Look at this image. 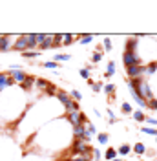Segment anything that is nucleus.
<instances>
[{"mask_svg":"<svg viewBox=\"0 0 157 161\" xmlns=\"http://www.w3.org/2000/svg\"><path fill=\"white\" fill-rule=\"evenodd\" d=\"M57 97H59V101L64 104L66 114H68V112H77V110H78V103L71 99V97H69V95H68L64 90H59V92H57Z\"/></svg>","mask_w":157,"mask_h":161,"instance_id":"nucleus-1","label":"nucleus"},{"mask_svg":"<svg viewBox=\"0 0 157 161\" xmlns=\"http://www.w3.org/2000/svg\"><path fill=\"white\" fill-rule=\"evenodd\" d=\"M71 152H73V154H84V156H91V147H89L86 141L75 139L73 147H71Z\"/></svg>","mask_w":157,"mask_h":161,"instance_id":"nucleus-2","label":"nucleus"},{"mask_svg":"<svg viewBox=\"0 0 157 161\" xmlns=\"http://www.w3.org/2000/svg\"><path fill=\"white\" fill-rule=\"evenodd\" d=\"M66 119L73 125V126H78V125H84L86 123V115L82 114V112H68L66 114Z\"/></svg>","mask_w":157,"mask_h":161,"instance_id":"nucleus-3","label":"nucleus"},{"mask_svg":"<svg viewBox=\"0 0 157 161\" xmlns=\"http://www.w3.org/2000/svg\"><path fill=\"white\" fill-rule=\"evenodd\" d=\"M122 62H124V66H133V64H141V59H139L135 53H132V51H124V55H122Z\"/></svg>","mask_w":157,"mask_h":161,"instance_id":"nucleus-4","label":"nucleus"},{"mask_svg":"<svg viewBox=\"0 0 157 161\" xmlns=\"http://www.w3.org/2000/svg\"><path fill=\"white\" fill-rule=\"evenodd\" d=\"M126 73H128V77H130V80H133V79H139L141 73H144V68L141 64H133V66H128L126 68Z\"/></svg>","mask_w":157,"mask_h":161,"instance_id":"nucleus-5","label":"nucleus"},{"mask_svg":"<svg viewBox=\"0 0 157 161\" xmlns=\"http://www.w3.org/2000/svg\"><path fill=\"white\" fill-rule=\"evenodd\" d=\"M11 48H13L15 51H20V53L28 51V40H26V37H24V35H20L19 39H17V42H13V44H11Z\"/></svg>","mask_w":157,"mask_h":161,"instance_id":"nucleus-6","label":"nucleus"},{"mask_svg":"<svg viewBox=\"0 0 157 161\" xmlns=\"http://www.w3.org/2000/svg\"><path fill=\"white\" fill-rule=\"evenodd\" d=\"M15 82H13V79L9 77V71H2L0 73V92L6 90L8 86H13Z\"/></svg>","mask_w":157,"mask_h":161,"instance_id":"nucleus-7","label":"nucleus"},{"mask_svg":"<svg viewBox=\"0 0 157 161\" xmlns=\"http://www.w3.org/2000/svg\"><path fill=\"white\" fill-rule=\"evenodd\" d=\"M9 77L13 79V82H19V84H22V82H24V79L28 77V73H24V71H20V70H15V71H9Z\"/></svg>","mask_w":157,"mask_h":161,"instance_id":"nucleus-8","label":"nucleus"},{"mask_svg":"<svg viewBox=\"0 0 157 161\" xmlns=\"http://www.w3.org/2000/svg\"><path fill=\"white\" fill-rule=\"evenodd\" d=\"M53 40H55V35H46L44 37V42L40 44L39 48H40V51H46V50H49V48H53Z\"/></svg>","mask_w":157,"mask_h":161,"instance_id":"nucleus-9","label":"nucleus"},{"mask_svg":"<svg viewBox=\"0 0 157 161\" xmlns=\"http://www.w3.org/2000/svg\"><path fill=\"white\" fill-rule=\"evenodd\" d=\"M11 48L9 35H0V51H8Z\"/></svg>","mask_w":157,"mask_h":161,"instance_id":"nucleus-10","label":"nucleus"},{"mask_svg":"<svg viewBox=\"0 0 157 161\" xmlns=\"http://www.w3.org/2000/svg\"><path fill=\"white\" fill-rule=\"evenodd\" d=\"M26 40H28V51H33L37 48V42H35V33H26L24 35Z\"/></svg>","mask_w":157,"mask_h":161,"instance_id":"nucleus-11","label":"nucleus"},{"mask_svg":"<svg viewBox=\"0 0 157 161\" xmlns=\"http://www.w3.org/2000/svg\"><path fill=\"white\" fill-rule=\"evenodd\" d=\"M128 88H130V93H132V95H133V97H135V101H137V103H139V106H143V108H144V106H148V104H146V101L143 99V97H141V95H139L137 92H135V88H133V86H132V84H130V86H128Z\"/></svg>","mask_w":157,"mask_h":161,"instance_id":"nucleus-12","label":"nucleus"},{"mask_svg":"<svg viewBox=\"0 0 157 161\" xmlns=\"http://www.w3.org/2000/svg\"><path fill=\"white\" fill-rule=\"evenodd\" d=\"M35 80H37V79H35L33 75H28V77L24 79V82L20 84V86H22V90H31V86L35 84Z\"/></svg>","mask_w":157,"mask_h":161,"instance_id":"nucleus-13","label":"nucleus"},{"mask_svg":"<svg viewBox=\"0 0 157 161\" xmlns=\"http://www.w3.org/2000/svg\"><path fill=\"white\" fill-rule=\"evenodd\" d=\"M84 132H86V126H84V125H78V126H73V136H75V139H82Z\"/></svg>","mask_w":157,"mask_h":161,"instance_id":"nucleus-14","label":"nucleus"},{"mask_svg":"<svg viewBox=\"0 0 157 161\" xmlns=\"http://www.w3.org/2000/svg\"><path fill=\"white\" fill-rule=\"evenodd\" d=\"M64 161H89V156H84V154H73V156L66 158Z\"/></svg>","mask_w":157,"mask_h":161,"instance_id":"nucleus-15","label":"nucleus"},{"mask_svg":"<svg viewBox=\"0 0 157 161\" xmlns=\"http://www.w3.org/2000/svg\"><path fill=\"white\" fill-rule=\"evenodd\" d=\"M135 48H137V39H128L126 50L124 51H132V53H135Z\"/></svg>","mask_w":157,"mask_h":161,"instance_id":"nucleus-16","label":"nucleus"},{"mask_svg":"<svg viewBox=\"0 0 157 161\" xmlns=\"http://www.w3.org/2000/svg\"><path fill=\"white\" fill-rule=\"evenodd\" d=\"M71 40H73V35H69V33H62L60 35V44H64V46H69Z\"/></svg>","mask_w":157,"mask_h":161,"instance_id":"nucleus-17","label":"nucleus"},{"mask_svg":"<svg viewBox=\"0 0 157 161\" xmlns=\"http://www.w3.org/2000/svg\"><path fill=\"white\" fill-rule=\"evenodd\" d=\"M60 60H62V62H66V60H69V55H66V53H57V55L53 57V62H57V64H59Z\"/></svg>","mask_w":157,"mask_h":161,"instance_id":"nucleus-18","label":"nucleus"},{"mask_svg":"<svg viewBox=\"0 0 157 161\" xmlns=\"http://www.w3.org/2000/svg\"><path fill=\"white\" fill-rule=\"evenodd\" d=\"M35 84H37L39 88H42V90H48V86L51 84V82H48L46 79H37L35 80Z\"/></svg>","mask_w":157,"mask_h":161,"instance_id":"nucleus-19","label":"nucleus"},{"mask_svg":"<svg viewBox=\"0 0 157 161\" xmlns=\"http://www.w3.org/2000/svg\"><path fill=\"white\" fill-rule=\"evenodd\" d=\"M133 152L141 156V154H144V152H146V147H144L143 143H137V145H133Z\"/></svg>","mask_w":157,"mask_h":161,"instance_id":"nucleus-20","label":"nucleus"},{"mask_svg":"<svg viewBox=\"0 0 157 161\" xmlns=\"http://www.w3.org/2000/svg\"><path fill=\"white\" fill-rule=\"evenodd\" d=\"M104 158H106V159H115V158H117V150H115V148H108V150H106V154H104Z\"/></svg>","mask_w":157,"mask_h":161,"instance_id":"nucleus-21","label":"nucleus"},{"mask_svg":"<svg viewBox=\"0 0 157 161\" xmlns=\"http://www.w3.org/2000/svg\"><path fill=\"white\" fill-rule=\"evenodd\" d=\"M130 150H132V147H130V145H121V147H119V154H121V156L130 154Z\"/></svg>","mask_w":157,"mask_h":161,"instance_id":"nucleus-22","label":"nucleus"},{"mask_svg":"<svg viewBox=\"0 0 157 161\" xmlns=\"http://www.w3.org/2000/svg\"><path fill=\"white\" fill-rule=\"evenodd\" d=\"M39 55H40V51H24L22 53V57H26V59H35Z\"/></svg>","mask_w":157,"mask_h":161,"instance_id":"nucleus-23","label":"nucleus"},{"mask_svg":"<svg viewBox=\"0 0 157 161\" xmlns=\"http://www.w3.org/2000/svg\"><path fill=\"white\" fill-rule=\"evenodd\" d=\"M155 70H157V62H150L144 68V73H155Z\"/></svg>","mask_w":157,"mask_h":161,"instance_id":"nucleus-24","label":"nucleus"},{"mask_svg":"<svg viewBox=\"0 0 157 161\" xmlns=\"http://www.w3.org/2000/svg\"><path fill=\"white\" fill-rule=\"evenodd\" d=\"M113 73H115V62L111 60V62L108 64V71H106V77H111Z\"/></svg>","mask_w":157,"mask_h":161,"instance_id":"nucleus-25","label":"nucleus"},{"mask_svg":"<svg viewBox=\"0 0 157 161\" xmlns=\"http://www.w3.org/2000/svg\"><path fill=\"white\" fill-rule=\"evenodd\" d=\"M97 139H99V143H100V145H106V143H108V134H99Z\"/></svg>","mask_w":157,"mask_h":161,"instance_id":"nucleus-26","label":"nucleus"},{"mask_svg":"<svg viewBox=\"0 0 157 161\" xmlns=\"http://www.w3.org/2000/svg\"><path fill=\"white\" fill-rule=\"evenodd\" d=\"M133 119L135 121H144L146 119V115H144L143 112H133Z\"/></svg>","mask_w":157,"mask_h":161,"instance_id":"nucleus-27","label":"nucleus"},{"mask_svg":"<svg viewBox=\"0 0 157 161\" xmlns=\"http://www.w3.org/2000/svg\"><path fill=\"white\" fill-rule=\"evenodd\" d=\"M86 132H88L89 136L97 134V130H95V125H93V123H88V126H86Z\"/></svg>","mask_w":157,"mask_h":161,"instance_id":"nucleus-28","label":"nucleus"},{"mask_svg":"<svg viewBox=\"0 0 157 161\" xmlns=\"http://www.w3.org/2000/svg\"><path fill=\"white\" fill-rule=\"evenodd\" d=\"M68 95L71 97V99H77V101H80V99H82V95H80V92H77V90H73L71 93H68Z\"/></svg>","mask_w":157,"mask_h":161,"instance_id":"nucleus-29","label":"nucleus"},{"mask_svg":"<svg viewBox=\"0 0 157 161\" xmlns=\"http://www.w3.org/2000/svg\"><path fill=\"white\" fill-rule=\"evenodd\" d=\"M143 132H144V134H148V136H155L157 137V128H143Z\"/></svg>","mask_w":157,"mask_h":161,"instance_id":"nucleus-30","label":"nucleus"},{"mask_svg":"<svg viewBox=\"0 0 157 161\" xmlns=\"http://www.w3.org/2000/svg\"><path fill=\"white\" fill-rule=\"evenodd\" d=\"M44 37H46V35H42V33H37V35H35V42H37V46H40V44L44 42Z\"/></svg>","mask_w":157,"mask_h":161,"instance_id":"nucleus-31","label":"nucleus"},{"mask_svg":"<svg viewBox=\"0 0 157 161\" xmlns=\"http://www.w3.org/2000/svg\"><path fill=\"white\" fill-rule=\"evenodd\" d=\"M91 40H93L91 35H84V37H80V44H89Z\"/></svg>","mask_w":157,"mask_h":161,"instance_id":"nucleus-32","label":"nucleus"},{"mask_svg":"<svg viewBox=\"0 0 157 161\" xmlns=\"http://www.w3.org/2000/svg\"><path fill=\"white\" fill-rule=\"evenodd\" d=\"M104 92H106L108 95H111V93L115 92V84H106V86H104Z\"/></svg>","mask_w":157,"mask_h":161,"instance_id":"nucleus-33","label":"nucleus"},{"mask_svg":"<svg viewBox=\"0 0 157 161\" xmlns=\"http://www.w3.org/2000/svg\"><path fill=\"white\" fill-rule=\"evenodd\" d=\"M46 92H48V95H57V92H59V90L55 88V84H49Z\"/></svg>","mask_w":157,"mask_h":161,"instance_id":"nucleus-34","label":"nucleus"},{"mask_svg":"<svg viewBox=\"0 0 157 161\" xmlns=\"http://www.w3.org/2000/svg\"><path fill=\"white\" fill-rule=\"evenodd\" d=\"M121 108H122V112H124V114H132V106H130V104H128V103H122V106H121Z\"/></svg>","mask_w":157,"mask_h":161,"instance_id":"nucleus-35","label":"nucleus"},{"mask_svg":"<svg viewBox=\"0 0 157 161\" xmlns=\"http://www.w3.org/2000/svg\"><path fill=\"white\" fill-rule=\"evenodd\" d=\"M146 104H148V106H150V108H154V110L157 112V99H155V97H154V99H152V101H148Z\"/></svg>","mask_w":157,"mask_h":161,"instance_id":"nucleus-36","label":"nucleus"},{"mask_svg":"<svg viewBox=\"0 0 157 161\" xmlns=\"http://www.w3.org/2000/svg\"><path fill=\"white\" fill-rule=\"evenodd\" d=\"M80 77H82V79H86V80H88V79H89V71L86 70V68H82V70H80Z\"/></svg>","mask_w":157,"mask_h":161,"instance_id":"nucleus-37","label":"nucleus"},{"mask_svg":"<svg viewBox=\"0 0 157 161\" xmlns=\"http://www.w3.org/2000/svg\"><path fill=\"white\" fill-rule=\"evenodd\" d=\"M44 66H46V68H51V70H53V68H57L59 64H57V62H53V60H48V62H46Z\"/></svg>","mask_w":157,"mask_h":161,"instance_id":"nucleus-38","label":"nucleus"},{"mask_svg":"<svg viewBox=\"0 0 157 161\" xmlns=\"http://www.w3.org/2000/svg\"><path fill=\"white\" fill-rule=\"evenodd\" d=\"M100 59H102V55H100L99 51H95V53H93V57H91V60H93V62H99Z\"/></svg>","mask_w":157,"mask_h":161,"instance_id":"nucleus-39","label":"nucleus"},{"mask_svg":"<svg viewBox=\"0 0 157 161\" xmlns=\"http://www.w3.org/2000/svg\"><path fill=\"white\" fill-rule=\"evenodd\" d=\"M104 48H106V51H110V50H111V42H110V39H108V37L104 39Z\"/></svg>","mask_w":157,"mask_h":161,"instance_id":"nucleus-40","label":"nucleus"},{"mask_svg":"<svg viewBox=\"0 0 157 161\" xmlns=\"http://www.w3.org/2000/svg\"><path fill=\"white\" fill-rule=\"evenodd\" d=\"M100 90H102V84H100V82L93 84V92H100Z\"/></svg>","mask_w":157,"mask_h":161,"instance_id":"nucleus-41","label":"nucleus"},{"mask_svg":"<svg viewBox=\"0 0 157 161\" xmlns=\"http://www.w3.org/2000/svg\"><path fill=\"white\" fill-rule=\"evenodd\" d=\"M146 123H150V125H157V119H154V117H146Z\"/></svg>","mask_w":157,"mask_h":161,"instance_id":"nucleus-42","label":"nucleus"},{"mask_svg":"<svg viewBox=\"0 0 157 161\" xmlns=\"http://www.w3.org/2000/svg\"><path fill=\"white\" fill-rule=\"evenodd\" d=\"M91 154H93V158H95V159H100V152H99V150H91Z\"/></svg>","mask_w":157,"mask_h":161,"instance_id":"nucleus-43","label":"nucleus"},{"mask_svg":"<svg viewBox=\"0 0 157 161\" xmlns=\"http://www.w3.org/2000/svg\"><path fill=\"white\" fill-rule=\"evenodd\" d=\"M111 161H122V159H117V158H115V159H111Z\"/></svg>","mask_w":157,"mask_h":161,"instance_id":"nucleus-44","label":"nucleus"}]
</instances>
